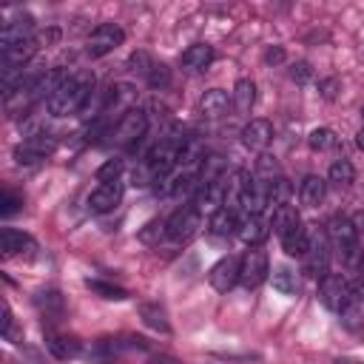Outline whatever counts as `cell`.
I'll use <instances>...</instances> for the list:
<instances>
[{
  "label": "cell",
  "instance_id": "6da1fadb",
  "mask_svg": "<svg viewBox=\"0 0 364 364\" xmlns=\"http://www.w3.org/2000/svg\"><path fill=\"white\" fill-rule=\"evenodd\" d=\"M94 91V74L88 71H80V74H68L57 88L54 94L46 100V108L51 117H68V114H77L88 97Z\"/></svg>",
  "mask_w": 364,
  "mask_h": 364
},
{
  "label": "cell",
  "instance_id": "7a4b0ae2",
  "mask_svg": "<svg viewBox=\"0 0 364 364\" xmlns=\"http://www.w3.org/2000/svg\"><path fill=\"white\" fill-rule=\"evenodd\" d=\"M327 242L338 250V256L344 259V264L350 270H361L364 267V250L358 245V228L350 216L344 213H333L327 219Z\"/></svg>",
  "mask_w": 364,
  "mask_h": 364
},
{
  "label": "cell",
  "instance_id": "3957f363",
  "mask_svg": "<svg viewBox=\"0 0 364 364\" xmlns=\"http://www.w3.org/2000/svg\"><path fill=\"white\" fill-rule=\"evenodd\" d=\"M145 131H148V114H145V108L134 105L117 119V125L108 131V136L114 145H136L145 136Z\"/></svg>",
  "mask_w": 364,
  "mask_h": 364
},
{
  "label": "cell",
  "instance_id": "277c9868",
  "mask_svg": "<svg viewBox=\"0 0 364 364\" xmlns=\"http://www.w3.org/2000/svg\"><path fill=\"white\" fill-rule=\"evenodd\" d=\"M318 301L333 310V313H341L350 301H353V293H350V282L338 273H327L324 279H318Z\"/></svg>",
  "mask_w": 364,
  "mask_h": 364
},
{
  "label": "cell",
  "instance_id": "5b68a950",
  "mask_svg": "<svg viewBox=\"0 0 364 364\" xmlns=\"http://www.w3.org/2000/svg\"><path fill=\"white\" fill-rule=\"evenodd\" d=\"M165 228H168V239H173V242H191L199 233V228H202V216L196 213L193 205H182V208H176L165 219Z\"/></svg>",
  "mask_w": 364,
  "mask_h": 364
},
{
  "label": "cell",
  "instance_id": "8992f818",
  "mask_svg": "<svg viewBox=\"0 0 364 364\" xmlns=\"http://www.w3.org/2000/svg\"><path fill=\"white\" fill-rule=\"evenodd\" d=\"M122 40H125V31H122L117 23H100V26L88 34L85 54H88V57H105V54H111L114 48H119Z\"/></svg>",
  "mask_w": 364,
  "mask_h": 364
},
{
  "label": "cell",
  "instance_id": "52a82bcc",
  "mask_svg": "<svg viewBox=\"0 0 364 364\" xmlns=\"http://www.w3.org/2000/svg\"><path fill=\"white\" fill-rule=\"evenodd\" d=\"M54 148H57V139L51 134H31L14 148V159L17 165H37L46 156H51Z\"/></svg>",
  "mask_w": 364,
  "mask_h": 364
},
{
  "label": "cell",
  "instance_id": "ba28073f",
  "mask_svg": "<svg viewBox=\"0 0 364 364\" xmlns=\"http://www.w3.org/2000/svg\"><path fill=\"white\" fill-rule=\"evenodd\" d=\"M270 273V264H267V253L259 250V247H250L242 259H239V284L253 290L259 287Z\"/></svg>",
  "mask_w": 364,
  "mask_h": 364
},
{
  "label": "cell",
  "instance_id": "9c48e42d",
  "mask_svg": "<svg viewBox=\"0 0 364 364\" xmlns=\"http://www.w3.org/2000/svg\"><path fill=\"white\" fill-rule=\"evenodd\" d=\"M304 270L316 279H324L330 273V245L321 230L310 233V247L304 253Z\"/></svg>",
  "mask_w": 364,
  "mask_h": 364
},
{
  "label": "cell",
  "instance_id": "30bf717a",
  "mask_svg": "<svg viewBox=\"0 0 364 364\" xmlns=\"http://www.w3.org/2000/svg\"><path fill=\"white\" fill-rule=\"evenodd\" d=\"M31 31H34V17L28 11H20L14 20H6L0 28V51H9L26 40H34Z\"/></svg>",
  "mask_w": 364,
  "mask_h": 364
},
{
  "label": "cell",
  "instance_id": "8fae6325",
  "mask_svg": "<svg viewBox=\"0 0 364 364\" xmlns=\"http://www.w3.org/2000/svg\"><path fill=\"white\" fill-rule=\"evenodd\" d=\"M0 250H3L6 259H11V256L34 259V253H37V242H34L28 233L17 230V228H3V230H0Z\"/></svg>",
  "mask_w": 364,
  "mask_h": 364
},
{
  "label": "cell",
  "instance_id": "7c38bea8",
  "mask_svg": "<svg viewBox=\"0 0 364 364\" xmlns=\"http://www.w3.org/2000/svg\"><path fill=\"white\" fill-rule=\"evenodd\" d=\"M208 282H210V287L213 290H219V293H228L236 282H239V259L236 256H222L210 270H208Z\"/></svg>",
  "mask_w": 364,
  "mask_h": 364
},
{
  "label": "cell",
  "instance_id": "4fadbf2b",
  "mask_svg": "<svg viewBox=\"0 0 364 364\" xmlns=\"http://www.w3.org/2000/svg\"><path fill=\"white\" fill-rule=\"evenodd\" d=\"M119 202H122V182H102L88 196L91 213H111Z\"/></svg>",
  "mask_w": 364,
  "mask_h": 364
},
{
  "label": "cell",
  "instance_id": "5bb4252c",
  "mask_svg": "<svg viewBox=\"0 0 364 364\" xmlns=\"http://www.w3.org/2000/svg\"><path fill=\"white\" fill-rule=\"evenodd\" d=\"M239 239L247 245V247H259L267 236H270V225L259 216V213H245L242 219H239Z\"/></svg>",
  "mask_w": 364,
  "mask_h": 364
},
{
  "label": "cell",
  "instance_id": "9a60e30c",
  "mask_svg": "<svg viewBox=\"0 0 364 364\" xmlns=\"http://www.w3.org/2000/svg\"><path fill=\"white\" fill-rule=\"evenodd\" d=\"M34 304H37L40 316L48 318V321H60V318L65 316V299H63V293H60L57 287L37 290V293H34Z\"/></svg>",
  "mask_w": 364,
  "mask_h": 364
},
{
  "label": "cell",
  "instance_id": "2e32d148",
  "mask_svg": "<svg viewBox=\"0 0 364 364\" xmlns=\"http://www.w3.org/2000/svg\"><path fill=\"white\" fill-rule=\"evenodd\" d=\"M213 48L210 46H205V43H193V46H188L182 54H179V65H182V71H188V74H199V71H205L210 63H213Z\"/></svg>",
  "mask_w": 364,
  "mask_h": 364
},
{
  "label": "cell",
  "instance_id": "e0dca14e",
  "mask_svg": "<svg viewBox=\"0 0 364 364\" xmlns=\"http://www.w3.org/2000/svg\"><path fill=\"white\" fill-rule=\"evenodd\" d=\"M273 142V125L267 119H250L242 128V145L250 151H264Z\"/></svg>",
  "mask_w": 364,
  "mask_h": 364
},
{
  "label": "cell",
  "instance_id": "ac0fdd59",
  "mask_svg": "<svg viewBox=\"0 0 364 364\" xmlns=\"http://www.w3.org/2000/svg\"><path fill=\"white\" fill-rule=\"evenodd\" d=\"M230 105H233V100H230L228 91H222V88H210V91H205L202 100H199V111H202V117H208V119L225 117Z\"/></svg>",
  "mask_w": 364,
  "mask_h": 364
},
{
  "label": "cell",
  "instance_id": "d6986e66",
  "mask_svg": "<svg viewBox=\"0 0 364 364\" xmlns=\"http://www.w3.org/2000/svg\"><path fill=\"white\" fill-rule=\"evenodd\" d=\"M136 310H139V318L145 321V327H151V330H156V333H162V336L171 333L168 313H165V307H162L159 301H142Z\"/></svg>",
  "mask_w": 364,
  "mask_h": 364
},
{
  "label": "cell",
  "instance_id": "ffe728a7",
  "mask_svg": "<svg viewBox=\"0 0 364 364\" xmlns=\"http://www.w3.org/2000/svg\"><path fill=\"white\" fill-rule=\"evenodd\" d=\"M46 350H48L54 358L65 361V358H77V355L82 353V344H80L77 338H71V336L48 333V336H46Z\"/></svg>",
  "mask_w": 364,
  "mask_h": 364
},
{
  "label": "cell",
  "instance_id": "44dd1931",
  "mask_svg": "<svg viewBox=\"0 0 364 364\" xmlns=\"http://www.w3.org/2000/svg\"><path fill=\"white\" fill-rule=\"evenodd\" d=\"M233 108H236V114H242V117H247L250 111H253V102H256V82L250 80V77H242V80H236V85H233Z\"/></svg>",
  "mask_w": 364,
  "mask_h": 364
},
{
  "label": "cell",
  "instance_id": "7402d4cb",
  "mask_svg": "<svg viewBox=\"0 0 364 364\" xmlns=\"http://www.w3.org/2000/svg\"><path fill=\"white\" fill-rule=\"evenodd\" d=\"M324 193H327V182H324L321 176L310 173V176H304V179H301L299 199H301V205H304V208H318V205L324 202Z\"/></svg>",
  "mask_w": 364,
  "mask_h": 364
},
{
  "label": "cell",
  "instance_id": "603a6c76",
  "mask_svg": "<svg viewBox=\"0 0 364 364\" xmlns=\"http://www.w3.org/2000/svg\"><path fill=\"white\" fill-rule=\"evenodd\" d=\"M279 239H282V247H284L287 256H304L307 247H310V230H307L301 222L293 225V228H290L287 233H282Z\"/></svg>",
  "mask_w": 364,
  "mask_h": 364
},
{
  "label": "cell",
  "instance_id": "cb8c5ba5",
  "mask_svg": "<svg viewBox=\"0 0 364 364\" xmlns=\"http://www.w3.org/2000/svg\"><path fill=\"white\" fill-rule=\"evenodd\" d=\"M208 230H210L213 236H219V239H228L230 233H236V230H239V219H236L233 208H219V210L210 216Z\"/></svg>",
  "mask_w": 364,
  "mask_h": 364
},
{
  "label": "cell",
  "instance_id": "d4e9b609",
  "mask_svg": "<svg viewBox=\"0 0 364 364\" xmlns=\"http://www.w3.org/2000/svg\"><path fill=\"white\" fill-rule=\"evenodd\" d=\"M270 279H273V290H279L282 296H296V293H299V273H296L290 264L273 267Z\"/></svg>",
  "mask_w": 364,
  "mask_h": 364
},
{
  "label": "cell",
  "instance_id": "484cf974",
  "mask_svg": "<svg viewBox=\"0 0 364 364\" xmlns=\"http://www.w3.org/2000/svg\"><path fill=\"white\" fill-rule=\"evenodd\" d=\"M327 182L336 185V188L353 185V182H355V168H353V162H350V159H336V162L330 165V171H327Z\"/></svg>",
  "mask_w": 364,
  "mask_h": 364
},
{
  "label": "cell",
  "instance_id": "4316f807",
  "mask_svg": "<svg viewBox=\"0 0 364 364\" xmlns=\"http://www.w3.org/2000/svg\"><path fill=\"white\" fill-rule=\"evenodd\" d=\"M85 284H88V290H91V293H97L100 299H108V301H125V299H128V290H125V287H119V284H114V282L85 279Z\"/></svg>",
  "mask_w": 364,
  "mask_h": 364
},
{
  "label": "cell",
  "instance_id": "83f0119b",
  "mask_svg": "<svg viewBox=\"0 0 364 364\" xmlns=\"http://www.w3.org/2000/svg\"><path fill=\"white\" fill-rule=\"evenodd\" d=\"M299 222H301L299 210H296L293 205H282V208L273 210V222H270V225H273V230L282 236V233H287V230H290L293 225H299Z\"/></svg>",
  "mask_w": 364,
  "mask_h": 364
},
{
  "label": "cell",
  "instance_id": "f1b7e54d",
  "mask_svg": "<svg viewBox=\"0 0 364 364\" xmlns=\"http://www.w3.org/2000/svg\"><path fill=\"white\" fill-rule=\"evenodd\" d=\"M282 205H290V182L284 176H279L276 182L267 185V208H282Z\"/></svg>",
  "mask_w": 364,
  "mask_h": 364
},
{
  "label": "cell",
  "instance_id": "f546056e",
  "mask_svg": "<svg viewBox=\"0 0 364 364\" xmlns=\"http://www.w3.org/2000/svg\"><path fill=\"white\" fill-rule=\"evenodd\" d=\"M253 176L267 188L270 182H276V179L282 176V171H279V165H276V159H273V156L262 154V156H259V162H256V173H253Z\"/></svg>",
  "mask_w": 364,
  "mask_h": 364
},
{
  "label": "cell",
  "instance_id": "4dcf8cb0",
  "mask_svg": "<svg viewBox=\"0 0 364 364\" xmlns=\"http://www.w3.org/2000/svg\"><path fill=\"white\" fill-rule=\"evenodd\" d=\"M307 142H310L313 151H330V148L338 145V136H336L333 128H313L310 136H307Z\"/></svg>",
  "mask_w": 364,
  "mask_h": 364
},
{
  "label": "cell",
  "instance_id": "1f68e13d",
  "mask_svg": "<svg viewBox=\"0 0 364 364\" xmlns=\"http://www.w3.org/2000/svg\"><path fill=\"white\" fill-rule=\"evenodd\" d=\"M338 321H341L350 333H361V330H364V318H361V310H358V301H355V299L338 313Z\"/></svg>",
  "mask_w": 364,
  "mask_h": 364
},
{
  "label": "cell",
  "instance_id": "d6a6232c",
  "mask_svg": "<svg viewBox=\"0 0 364 364\" xmlns=\"http://www.w3.org/2000/svg\"><path fill=\"white\" fill-rule=\"evenodd\" d=\"M148 85L154 88V91H162V88H168L171 85V68L165 65V63H154V68L148 71Z\"/></svg>",
  "mask_w": 364,
  "mask_h": 364
},
{
  "label": "cell",
  "instance_id": "836d02e7",
  "mask_svg": "<svg viewBox=\"0 0 364 364\" xmlns=\"http://www.w3.org/2000/svg\"><path fill=\"white\" fill-rule=\"evenodd\" d=\"M119 173H122V159H105L100 168H97V182H119Z\"/></svg>",
  "mask_w": 364,
  "mask_h": 364
},
{
  "label": "cell",
  "instance_id": "e575fe53",
  "mask_svg": "<svg viewBox=\"0 0 364 364\" xmlns=\"http://www.w3.org/2000/svg\"><path fill=\"white\" fill-rule=\"evenodd\" d=\"M162 236H168V228H165L162 219H154V222H148V225L139 230V242H145V245H156Z\"/></svg>",
  "mask_w": 364,
  "mask_h": 364
},
{
  "label": "cell",
  "instance_id": "d590c367",
  "mask_svg": "<svg viewBox=\"0 0 364 364\" xmlns=\"http://www.w3.org/2000/svg\"><path fill=\"white\" fill-rule=\"evenodd\" d=\"M128 71H134V74H142V77H148V71L154 68V60H151V54L148 51H134L131 57H128Z\"/></svg>",
  "mask_w": 364,
  "mask_h": 364
},
{
  "label": "cell",
  "instance_id": "8d00e7d4",
  "mask_svg": "<svg viewBox=\"0 0 364 364\" xmlns=\"http://www.w3.org/2000/svg\"><path fill=\"white\" fill-rule=\"evenodd\" d=\"M23 208V199L17 196V193H11V191H6L3 193V208H0V213H3V219H9V216H14L17 210Z\"/></svg>",
  "mask_w": 364,
  "mask_h": 364
},
{
  "label": "cell",
  "instance_id": "74e56055",
  "mask_svg": "<svg viewBox=\"0 0 364 364\" xmlns=\"http://www.w3.org/2000/svg\"><path fill=\"white\" fill-rule=\"evenodd\" d=\"M290 77H293L296 82H307V80L313 77V68H310V63H304V60H301V63H296V65L290 68Z\"/></svg>",
  "mask_w": 364,
  "mask_h": 364
},
{
  "label": "cell",
  "instance_id": "f35d334b",
  "mask_svg": "<svg viewBox=\"0 0 364 364\" xmlns=\"http://www.w3.org/2000/svg\"><path fill=\"white\" fill-rule=\"evenodd\" d=\"M355 276H353V282H350V293H353V299L355 301H361L364 299V267L361 270H353Z\"/></svg>",
  "mask_w": 364,
  "mask_h": 364
},
{
  "label": "cell",
  "instance_id": "ab89813d",
  "mask_svg": "<svg viewBox=\"0 0 364 364\" xmlns=\"http://www.w3.org/2000/svg\"><path fill=\"white\" fill-rule=\"evenodd\" d=\"M264 63H267V65H279V63H284V48H282V46L267 48V51H264Z\"/></svg>",
  "mask_w": 364,
  "mask_h": 364
},
{
  "label": "cell",
  "instance_id": "60d3db41",
  "mask_svg": "<svg viewBox=\"0 0 364 364\" xmlns=\"http://www.w3.org/2000/svg\"><path fill=\"white\" fill-rule=\"evenodd\" d=\"M11 324H14V318H11V307H9V301H3V321H0V330H3L6 338H11Z\"/></svg>",
  "mask_w": 364,
  "mask_h": 364
},
{
  "label": "cell",
  "instance_id": "b9f144b4",
  "mask_svg": "<svg viewBox=\"0 0 364 364\" xmlns=\"http://www.w3.org/2000/svg\"><path fill=\"white\" fill-rule=\"evenodd\" d=\"M336 88H338V80H333V77L318 82V91H321L324 100H333V97H336Z\"/></svg>",
  "mask_w": 364,
  "mask_h": 364
},
{
  "label": "cell",
  "instance_id": "7bdbcfd3",
  "mask_svg": "<svg viewBox=\"0 0 364 364\" xmlns=\"http://www.w3.org/2000/svg\"><path fill=\"white\" fill-rule=\"evenodd\" d=\"M336 364H364V358H355V355H338Z\"/></svg>",
  "mask_w": 364,
  "mask_h": 364
},
{
  "label": "cell",
  "instance_id": "ee69618b",
  "mask_svg": "<svg viewBox=\"0 0 364 364\" xmlns=\"http://www.w3.org/2000/svg\"><path fill=\"white\" fill-rule=\"evenodd\" d=\"M355 145H358V148H361V151H364V128H361V131H358V134H355Z\"/></svg>",
  "mask_w": 364,
  "mask_h": 364
},
{
  "label": "cell",
  "instance_id": "f6af8a7d",
  "mask_svg": "<svg viewBox=\"0 0 364 364\" xmlns=\"http://www.w3.org/2000/svg\"><path fill=\"white\" fill-rule=\"evenodd\" d=\"M361 117H364V105H361Z\"/></svg>",
  "mask_w": 364,
  "mask_h": 364
}]
</instances>
